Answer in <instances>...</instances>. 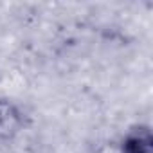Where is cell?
I'll return each mask as SVG.
<instances>
[{"mask_svg":"<svg viewBox=\"0 0 153 153\" xmlns=\"http://www.w3.org/2000/svg\"><path fill=\"white\" fill-rule=\"evenodd\" d=\"M18 121V114L6 103H0V135H7L15 130Z\"/></svg>","mask_w":153,"mask_h":153,"instance_id":"cell-2","label":"cell"},{"mask_svg":"<svg viewBox=\"0 0 153 153\" xmlns=\"http://www.w3.org/2000/svg\"><path fill=\"white\" fill-rule=\"evenodd\" d=\"M124 153H151V135L148 130H139L133 131L126 137L124 146H123Z\"/></svg>","mask_w":153,"mask_h":153,"instance_id":"cell-1","label":"cell"}]
</instances>
